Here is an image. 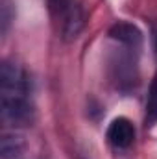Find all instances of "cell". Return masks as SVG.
<instances>
[{
  "label": "cell",
  "instance_id": "obj_1",
  "mask_svg": "<svg viewBox=\"0 0 157 159\" xmlns=\"http://www.w3.org/2000/svg\"><path fill=\"white\" fill-rule=\"evenodd\" d=\"M0 117L11 128H24L35 120V106L32 94H4L0 93Z\"/></svg>",
  "mask_w": 157,
  "mask_h": 159
},
{
  "label": "cell",
  "instance_id": "obj_2",
  "mask_svg": "<svg viewBox=\"0 0 157 159\" xmlns=\"http://www.w3.org/2000/svg\"><path fill=\"white\" fill-rule=\"evenodd\" d=\"M0 93H4V94H32V78L20 63H17L13 59H6L2 63Z\"/></svg>",
  "mask_w": 157,
  "mask_h": 159
},
{
  "label": "cell",
  "instance_id": "obj_3",
  "mask_svg": "<svg viewBox=\"0 0 157 159\" xmlns=\"http://www.w3.org/2000/svg\"><path fill=\"white\" fill-rule=\"evenodd\" d=\"M135 139V126L126 117L115 119L107 128V141L115 148H128Z\"/></svg>",
  "mask_w": 157,
  "mask_h": 159
},
{
  "label": "cell",
  "instance_id": "obj_4",
  "mask_svg": "<svg viewBox=\"0 0 157 159\" xmlns=\"http://www.w3.org/2000/svg\"><path fill=\"white\" fill-rule=\"evenodd\" d=\"M109 35L111 39L118 41L122 44H128V46H137L141 43V30L129 22H117L111 26L109 30Z\"/></svg>",
  "mask_w": 157,
  "mask_h": 159
},
{
  "label": "cell",
  "instance_id": "obj_5",
  "mask_svg": "<svg viewBox=\"0 0 157 159\" xmlns=\"http://www.w3.org/2000/svg\"><path fill=\"white\" fill-rule=\"evenodd\" d=\"M24 139L19 133H6L0 141V154L2 159H19L24 152Z\"/></svg>",
  "mask_w": 157,
  "mask_h": 159
},
{
  "label": "cell",
  "instance_id": "obj_6",
  "mask_svg": "<svg viewBox=\"0 0 157 159\" xmlns=\"http://www.w3.org/2000/svg\"><path fill=\"white\" fill-rule=\"evenodd\" d=\"M13 19H15V4H13V0H0V32L2 34H7Z\"/></svg>",
  "mask_w": 157,
  "mask_h": 159
},
{
  "label": "cell",
  "instance_id": "obj_7",
  "mask_svg": "<svg viewBox=\"0 0 157 159\" xmlns=\"http://www.w3.org/2000/svg\"><path fill=\"white\" fill-rule=\"evenodd\" d=\"M146 119L150 122L157 120V76L150 85L148 91V100H146Z\"/></svg>",
  "mask_w": 157,
  "mask_h": 159
}]
</instances>
